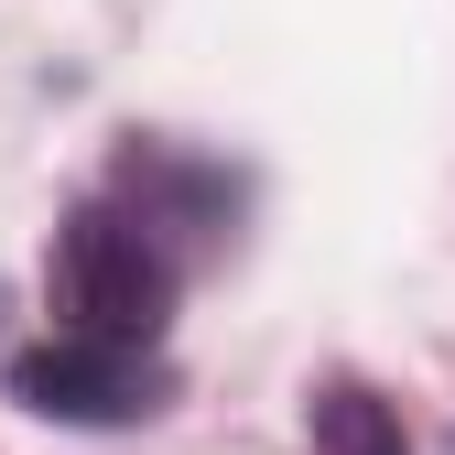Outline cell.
Returning a JSON list of instances; mask_svg holds the SVG:
<instances>
[{
    "label": "cell",
    "mask_w": 455,
    "mask_h": 455,
    "mask_svg": "<svg viewBox=\"0 0 455 455\" xmlns=\"http://www.w3.org/2000/svg\"><path fill=\"white\" fill-rule=\"evenodd\" d=\"M54 304H66V336L152 347L163 315H174V260H163L120 206H87V217H66V239H54Z\"/></svg>",
    "instance_id": "obj_1"
},
{
    "label": "cell",
    "mask_w": 455,
    "mask_h": 455,
    "mask_svg": "<svg viewBox=\"0 0 455 455\" xmlns=\"http://www.w3.org/2000/svg\"><path fill=\"white\" fill-rule=\"evenodd\" d=\"M12 402L44 423H141L163 402V369L152 347H120V336H54L12 358Z\"/></svg>",
    "instance_id": "obj_2"
},
{
    "label": "cell",
    "mask_w": 455,
    "mask_h": 455,
    "mask_svg": "<svg viewBox=\"0 0 455 455\" xmlns=\"http://www.w3.org/2000/svg\"><path fill=\"white\" fill-rule=\"evenodd\" d=\"M315 434H325V455H402V423H390L369 390H325V402H315Z\"/></svg>",
    "instance_id": "obj_3"
}]
</instances>
